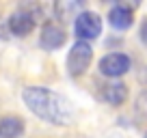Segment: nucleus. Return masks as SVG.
<instances>
[{
    "label": "nucleus",
    "instance_id": "obj_4",
    "mask_svg": "<svg viewBox=\"0 0 147 138\" xmlns=\"http://www.w3.org/2000/svg\"><path fill=\"white\" fill-rule=\"evenodd\" d=\"M97 67H100L102 76H106V78H121L123 74L130 71L132 60H130V56L121 54V52H113V54L102 56V60H100Z\"/></svg>",
    "mask_w": 147,
    "mask_h": 138
},
{
    "label": "nucleus",
    "instance_id": "obj_3",
    "mask_svg": "<svg viewBox=\"0 0 147 138\" xmlns=\"http://www.w3.org/2000/svg\"><path fill=\"white\" fill-rule=\"evenodd\" d=\"M93 60V50L87 41H76L67 54V69L71 76H82Z\"/></svg>",
    "mask_w": 147,
    "mask_h": 138
},
{
    "label": "nucleus",
    "instance_id": "obj_11",
    "mask_svg": "<svg viewBox=\"0 0 147 138\" xmlns=\"http://www.w3.org/2000/svg\"><path fill=\"white\" fill-rule=\"evenodd\" d=\"M143 138H147V132H145V136H143Z\"/></svg>",
    "mask_w": 147,
    "mask_h": 138
},
{
    "label": "nucleus",
    "instance_id": "obj_5",
    "mask_svg": "<svg viewBox=\"0 0 147 138\" xmlns=\"http://www.w3.org/2000/svg\"><path fill=\"white\" fill-rule=\"evenodd\" d=\"M65 39H67V35H65L63 28H61L59 24L48 22L46 26L41 28V35H39V46H41L43 50H59V48L65 43Z\"/></svg>",
    "mask_w": 147,
    "mask_h": 138
},
{
    "label": "nucleus",
    "instance_id": "obj_8",
    "mask_svg": "<svg viewBox=\"0 0 147 138\" xmlns=\"http://www.w3.org/2000/svg\"><path fill=\"white\" fill-rule=\"evenodd\" d=\"M102 99L110 106H121L128 99V86L123 82H108L102 88Z\"/></svg>",
    "mask_w": 147,
    "mask_h": 138
},
{
    "label": "nucleus",
    "instance_id": "obj_7",
    "mask_svg": "<svg viewBox=\"0 0 147 138\" xmlns=\"http://www.w3.org/2000/svg\"><path fill=\"white\" fill-rule=\"evenodd\" d=\"M108 22H110V26L117 28V30H125V28H130L134 24L132 9H128L125 5H115L113 9H110V13H108Z\"/></svg>",
    "mask_w": 147,
    "mask_h": 138
},
{
    "label": "nucleus",
    "instance_id": "obj_2",
    "mask_svg": "<svg viewBox=\"0 0 147 138\" xmlns=\"http://www.w3.org/2000/svg\"><path fill=\"white\" fill-rule=\"evenodd\" d=\"M74 32L80 41H93L102 35V19L97 13H91V11H82V13L76 15L74 19Z\"/></svg>",
    "mask_w": 147,
    "mask_h": 138
},
{
    "label": "nucleus",
    "instance_id": "obj_1",
    "mask_svg": "<svg viewBox=\"0 0 147 138\" xmlns=\"http://www.w3.org/2000/svg\"><path fill=\"white\" fill-rule=\"evenodd\" d=\"M24 104L35 117L52 125H69L71 123V108L59 93L46 86H28L22 93Z\"/></svg>",
    "mask_w": 147,
    "mask_h": 138
},
{
    "label": "nucleus",
    "instance_id": "obj_10",
    "mask_svg": "<svg viewBox=\"0 0 147 138\" xmlns=\"http://www.w3.org/2000/svg\"><path fill=\"white\" fill-rule=\"evenodd\" d=\"M141 41L147 46V17L143 19V24H141Z\"/></svg>",
    "mask_w": 147,
    "mask_h": 138
},
{
    "label": "nucleus",
    "instance_id": "obj_6",
    "mask_svg": "<svg viewBox=\"0 0 147 138\" xmlns=\"http://www.w3.org/2000/svg\"><path fill=\"white\" fill-rule=\"evenodd\" d=\"M32 28H35V15L26 9L15 11L9 17V30L13 32L15 37H26V35L32 32Z\"/></svg>",
    "mask_w": 147,
    "mask_h": 138
},
{
    "label": "nucleus",
    "instance_id": "obj_9",
    "mask_svg": "<svg viewBox=\"0 0 147 138\" xmlns=\"http://www.w3.org/2000/svg\"><path fill=\"white\" fill-rule=\"evenodd\" d=\"M24 134V121L15 115H7L0 119V138H20Z\"/></svg>",
    "mask_w": 147,
    "mask_h": 138
}]
</instances>
